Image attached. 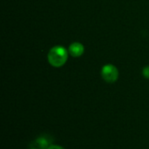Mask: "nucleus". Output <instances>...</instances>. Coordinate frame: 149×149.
Here are the masks:
<instances>
[{"label":"nucleus","instance_id":"39448f33","mask_svg":"<svg viewBox=\"0 0 149 149\" xmlns=\"http://www.w3.org/2000/svg\"><path fill=\"white\" fill-rule=\"evenodd\" d=\"M142 74L146 79H149V65L145 66L142 70Z\"/></svg>","mask_w":149,"mask_h":149},{"label":"nucleus","instance_id":"f257e3e1","mask_svg":"<svg viewBox=\"0 0 149 149\" xmlns=\"http://www.w3.org/2000/svg\"><path fill=\"white\" fill-rule=\"evenodd\" d=\"M69 52L64 46L55 45L52 47L48 52L47 59L49 64L53 67L63 66L68 59Z\"/></svg>","mask_w":149,"mask_h":149},{"label":"nucleus","instance_id":"20e7f679","mask_svg":"<svg viewBox=\"0 0 149 149\" xmlns=\"http://www.w3.org/2000/svg\"><path fill=\"white\" fill-rule=\"evenodd\" d=\"M50 139L46 138V137H39L38 138L35 142L33 144H31V146H33L32 149H48L50 146Z\"/></svg>","mask_w":149,"mask_h":149},{"label":"nucleus","instance_id":"f03ea898","mask_svg":"<svg viewBox=\"0 0 149 149\" xmlns=\"http://www.w3.org/2000/svg\"><path fill=\"white\" fill-rule=\"evenodd\" d=\"M102 79L107 83H114L119 78V71L113 65H105L101 69Z\"/></svg>","mask_w":149,"mask_h":149},{"label":"nucleus","instance_id":"423d86ee","mask_svg":"<svg viewBox=\"0 0 149 149\" xmlns=\"http://www.w3.org/2000/svg\"><path fill=\"white\" fill-rule=\"evenodd\" d=\"M48 149H65L64 148L60 147V146H56V145H52Z\"/></svg>","mask_w":149,"mask_h":149},{"label":"nucleus","instance_id":"7ed1b4c3","mask_svg":"<svg viewBox=\"0 0 149 149\" xmlns=\"http://www.w3.org/2000/svg\"><path fill=\"white\" fill-rule=\"evenodd\" d=\"M69 54L73 58L80 57L85 52V46L79 42H73L69 45L68 48Z\"/></svg>","mask_w":149,"mask_h":149}]
</instances>
